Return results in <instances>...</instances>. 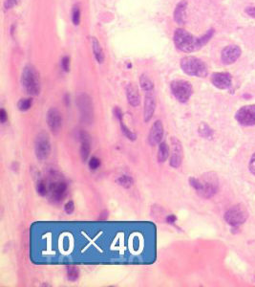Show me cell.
Wrapping results in <instances>:
<instances>
[{
    "mask_svg": "<svg viewBox=\"0 0 255 287\" xmlns=\"http://www.w3.org/2000/svg\"><path fill=\"white\" fill-rule=\"evenodd\" d=\"M214 34V31L211 29L201 37L192 36L190 33L184 29H178L174 33V43L177 48L185 53H191L200 50L207 44Z\"/></svg>",
    "mask_w": 255,
    "mask_h": 287,
    "instance_id": "cell-1",
    "label": "cell"
},
{
    "mask_svg": "<svg viewBox=\"0 0 255 287\" xmlns=\"http://www.w3.org/2000/svg\"><path fill=\"white\" fill-rule=\"evenodd\" d=\"M189 185L196 190V193L202 198L209 199L214 197L219 188L218 177L213 172L202 174L200 178L190 177L188 179Z\"/></svg>",
    "mask_w": 255,
    "mask_h": 287,
    "instance_id": "cell-2",
    "label": "cell"
},
{
    "mask_svg": "<svg viewBox=\"0 0 255 287\" xmlns=\"http://www.w3.org/2000/svg\"><path fill=\"white\" fill-rule=\"evenodd\" d=\"M22 87L29 95L36 96L40 92V78L35 67L31 64L26 65L21 74Z\"/></svg>",
    "mask_w": 255,
    "mask_h": 287,
    "instance_id": "cell-3",
    "label": "cell"
},
{
    "mask_svg": "<svg viewBox=\"0 0 255 287\" xmlns=\"http://www.w3.org/2000/svg\"><path fill=\"white\" fill-rule=\"evenodd\" d=\"M181 68L188 76L205 78L208 76V67L202 60L195 57H185L181 61Z\"/></svg>",
    "mask_w": 255,
    "mask_h": 287,
    "instance_id": "cell-4",
    "label": "cell"
},
{
    "mask_svg": "<svg viewBox=\"0 0 255 287\" xmlns=\"http://www.w3.org/2000/svg\"><path fill=\"white\" fill-rule=\"evenodd\" d=\"M170 88H171V92L173 96L180 103H183V104L187 103L193 93V88L190 82L184 81V80H177V81H172L170 84Z\"/></svg>",
    "mask_w": 255,
    "mask_h": 287,
    "instance_id": "cell-5",
    "label": "cell"
},
{
    "mask_svg": "<svg viewBox=\"0 0 255 287\" xmlns=\"http://www.w3.org/2000/svg\"><path fill=\"white\" fill-rule=\"evenodd\" d=\"M35 153L36 158L40 161L47 159L51 153V143L49 135L43 131L37 134L35 138Z\"/></svg>",
    "mask_w": 255,
    "mask_h": 287,
    "instance_id": "cell-6",
    "label": "cell"
},
{
    "mask_svg": "<svg viewBox=\"0 0 255 287\" xmlns=\"http://www.w3.org/2000/svg\"><path fill=\"white\" fill-rule=\"evenodd\" d=\"M247 212L244 207H232L228 210L225 214V220L228 224L233 227H237L243 224L247 219Z\"/></svg>",
    "mask_w": 255,
    "mask_h": 287,
    "instance_id": "cell-7",
    "label": "cell"
},
{
    "mask_svg": "<svg viewBox=\"0 0 255 287\" xmlns=\"http://www.w3.org/2000/svg\"><path fill=\"white\" fill-rule=\"evenodd\" d=\"M235 119L242 126H254L255 105L245 106L240 108L235 114Z\"/></svg>",
    "mask_w": 255,
    "mask_h": 287,
    "instance_id": "cell-8",
    "label": "cell"
},
{
    "mask_svg": "<svg viewBox=\"0 0 255 287\" xmlns=\"http://www.w3.org/2000/svg\"><path fill=\"white\" fill-rule=\"evenodd\" d=\"M184 158V150L182 143L176 137H171V156L169 164L172 168L177 169L182 165Z\"/></svg>",
    "mask_w": 255,
    "mask_h": 287,
    "instance_id": "cell-9",
    "label": "cell"
},
{
    "mask_svg": "<svg viewBox=\"0 0 255 287\" xmlns=\"http://www.w3.org/2000/svg\"><path fill=\"white\" fill-rule=\"evenodd\" d=\"M78 106L83 120L86 122H91L93 117V104L88 95H79L78 98Z\"/></svg>",
    "mask_w": 255,
    "mask_h": 287,
    "instance_id": "cell-10",
    "label": "cell"
},
{
    "mask_svg": "<svg viewBox=\"0 0 255 287\" xmlns=\"http://www.w3.org/2000/svg\"><path fill=\"white\" fill-rule=\"evenodd\" d=\"M47 124L50 130L57 134L60 132L62 126V113L56 108H50L47 112Z\"/></svg>",
    "mask_w": 255,
    "mask_h": 287,
    "instance_id": "cell-11",
    "label": "cell"
},
{
    "mask_svg": "<svg viewBox=\"0 0 255 287\" xmlns=\"http://www.w3.org/2000/svg\"><path fill=\"white\" fill-rule=\"evenodd\" d=\"M241 48L237 45H229L223 49L221 54L222 63L229 65L235 63L241 56Z\"/></svg>",
    "mask_w": 255,
    "mask_h": 287,
    "instance_id": "cell-12",
    "label": "cell"
},
{
    "mask_svg": "<svg viewBox=\"0 0 255 287\" xmlns=\"http://www.w3.org/2000/svg\"><path fill=\"white\" fill-rule=\"evenodd\" d=\"M211 82L215 87L219 89H228L231 86V82H232L231 75L226 72L214 73L211 76Z\"/></svg>",
    "mask_w": 255,
    "mask_h": 287,
    "instance_id": "cell-13",
    "label": "cell"
},
{
    "mask_svg": "<svg viewBox=\"0 0 255 287\" xmlns=\"http://www.w3.org/2000/svg\"><path fill=\"white\" fill-rule=\"evenodd\" d=\"M165 134V128L162 121L157 120L153 126H151L149 135H148V142L151 146H156L161 143L163 137Z\"/></svg>",
    "mask_w": 255,
    "mask_h": 287,
    "instance_id": "cell-14",
    "label": "cell"
},
{
    "mask_svg": "<svg viewBox=\"0 0 255 287\" xmlns=\"http://www.w3.org/2000/svg\"><path fill=\"white\" fill-rule=\"evenodd\" d=\"M155 110H156V98L152 94V92L146 93L144 101V109H143V119L145 123L149 122L152 119Z\"/></svg>",
    "mask_w": 255,
    "mask_h": 287,
    "instance_id": "cell-15",
    "label": "cell"
},
{
    "mask_svg": "<svg viewBox=\"0 0 255 287\" xmlns=\"http://www.w3.org/2000/svg\"><path fill=\"white\" fill-rule=\"evenodd\" d=\"M50 192L55 201H61L66 196L67 185L62 181L54 182L50 185Z\"/></svg>",
    "mask_w": 255,
    "mask_h": 287,
    "instance_id": "cell-16",
    "label": "cell"
},
{
    "mask_svg": "<svg viewBox=\"0 0 255 287\" xmlns=\"http://www.w3.org/2000/svg\"><path fill=\"white\" fill-rule=\"evenodd\" d=\"M125 91H126V97H127V101L129 105H131L134 108L139 107L141 104V96H140V93H139L137 86L134 85L133 83H129L127 84Z\"/></svg>",
    "mask_w": 255,
    "mask_h": 287,
    "instance_id": "cell-17",
    "label": "cell"
},
{
    "mask_svg": "<svg viewBox=\"0 0 255 287\" xmlns=\"http://www.w3.org/2000/svg\"><path fill=\"white\" fill-rule=\"evenodd\" d=\"M186 9L187 2L186 0H182L177 4L176 8L174 10V20L178 24H185L186 20Z\"/></svg>",
    "mask_w": 255,
    "mask_h": 287,
    "instance_id": "cell-18",
    "label": "cell"
},
{
    "mask_svg": "<svg viewBox=\"0 0 255 287\" xmlns=\"http://www.w3.org/2000/svg\"><path fill=\"white\" fill-rule=\"evenodd\" d=\"M80 139H81V147H80V156L82 161H86L88 159L89 155H90V141H89V136L87 133L82 132L80 134Z\"/></svg>",
    "mask_w": 255,
    "mask_h": 287,
    "instance_id": "cell-19",
    "label": "cell"
},
{
    "mask_svg": "<svg viewBox=\"0 0 255 287\" xmlns=\"http://www.w3.org/2000/svg\"><path fill=\"white\" fill-rule=\"evenodd\" d=\"M91 41H92L93 52H94V55H95V58H96L97 63H104V61H105V54H104L103 48H101V46L99 44V42L97 41V39L96 37H92V38H91Z\"/></svg>",
    "mask_w": 255,
    "mask_h": 287,
    "instance_id": "cell-20",
    "label": "cell"
},
{
    "mask_svg": "<svg viewBox=\"0 0 255 287\" xmlns=\"http://www.w3.org/2000/svg\"><path fill=\"white\" fill-rule=\"evenodd\" d=\"M169 156V148L167 143L159 144L158 161L159 163H165Z\"/></svg>",
    "mask_w": 255,
    "mask_h": 287,
    "instance_id": "cell-21",
    "label": "cell"
},
{
    "mask_svg": "<svg viewBox=\"0 0 255 287\" xmlns=\"http://www.w3.org/2000/svg\"><path fill=\"white\" fill-rule=\"evenodd\" d=\"M140 84L141 87L143 91H145L146 93L152 92L154 90V83L153 81L150 80L149 78L145 75H141L140 78Z\"/></svg>",
    "mask_w": 255,
    "mask_h": 287,
    "instance_id": "cell-22",
    "label": "cell"
},
{
    "mask_svg": "<svg viewBox=\"0 0 255 287\" xmlns=\"http://www.w3.org/2000/svg\"><path fill=\"white\" fill-rule=\"evenodd\" d=\"M117 183H118L120 186H122L123 188H129L132 187L133 184H134V179H133L131 176L124 174V175L120 176V177L117 179Z\"/></svg>",
    "mask_w": 255,
    "mask_h": 287,
    "instance_id": "cell-23",
    "label": "cell"
},
{
    "mask_svg": "<svg viewBox=\"0 0 255 287\" xmlns=\"http://www.w3.org/2000/svg\"><path fill=\"white\" fill-rule=\"evenodd\" d=\"M33 106V100L31 98L19 100L18 103V108L20 111H27Z\"/></svg>",
    "mask_w": 255,
    "mask_h": 287,
    "instance_id": "cell-24",
    "label": "cell"
},
{
    "mask_svg": "<svg viewBox=\"0 0 255 287\" xmlns=\"http://www.w3.org/2000/svg\"><path fill=\"white\" fill-rule=\"evenodd\" d=\"M120 124H121V128H122V131H123L124 136L127 137V138H128L129 140H131V141H135V140L137 139V135H136V133L132 132L127 126L124 125L123 120L120 121Z\"/></svg>",
    "mask_w": 255,
    "mask_h": 287,
    "instance_id": "cell-25",
    "label": "cell"
},
{
    "mask_svg": "<svg viewBox=\"0 0 255 287\" xmlns=\"http://www.w3.org/2000/svg\"><path fill=\"white\" fill-rule=\"evenodd\" d=\"M199 133L203 138H211L213 136V131L210 126L206 124H202L199 127Z\"/></svg>",
    "mask_w": 255,
    "mask_h": 287,
    "instance_id": "cell-26",
    "label": "cell"
},
{
    "mask_svg": "<svg viewBox=\"0 0 255 287\" xmlns=\"http://www.w3.org/2000/svg\"><path fill=\"white\" fill-rule=\"evenodd\" d=\"M79 277V271L76 267H68L67 269V278L71 281H77Z\"/></svg>",
    "mask_w": 255,
    "mask_h": 287,
    "instance_id": "cell-27",
    "label": "cell"
},
{
    "mask_svg": "<svg viewBox=\"0 0 255 287\" xmlns=\"http://www.w3.org/2000/svg\"><path fill=\"white\" fill-rule=\"evenodd\" d=\"M36 190L38 193V195H40L41 197H45L48 194V188H47V184L44 180H40L38 181L37 185H36Z\"/></svg>",
    "mask_w": 255,
    "mask_h": 287,
    "instance_id": "cell-28",
    "label": "cell"
},
{
    "mask_svg": "<svg viewBox=\"0 0 255 287\" xmlns=\"http://www.w3.org/2000/svg\"><path fill=\"white\" fill-rule=\"evenodd\" d=\"M73 23L75 25H79V21H80V9H79V5H75L73 8Z\"/></svg>",
    "mask_w": 255,
    "mask_h": 287,
    "instance_id": "cell-29",
    "label": "cell"
},
{
    "mask_svg": "<svg viewBox=\"0 0 255 287\" xmlns=\"http://www.w3.org/2000/svg\"><path fill=\"white\" fill-rule=\"evenodd\" d=\"M100 166V160L97 158V157H92L89 161V168L92 170V171H96Z\"/></svg>",
    "mask_w": 255,
    "mask_h": 287,
    "instance_id": "cell-30",
    "label": "cell"
},
{
    "mask_svg": "<svg viewBox=\"0 0 255 287\" xmlns=\"http://www.w3.org/2000/svg\"><path fill=\"white\" fill-rule=\"evenodd\" d=\"M62 66L64 71L68 72L70 70V59L68 57H64L62 59Z\"/></svg>",
    "mask_w": 255,
    "mask_h": 287,
    "instance_id": "cell-31",
    "label": "cell"
},
{
    "mask_svg": "<svg viewBox=\"0 0 255 287\" xmlns=\"http://www.w3.org/2000/svg\"><path fill=\"white\" fill-rule=\"evenodd\" d=\"M74 210H75V204H74L73 201H69V202H67V203L65 204L64 211H65V213H66L67 215H71V214L74 212Z\"/></svg>",
    "mask_w": 255,
    "mask_h": 287,
    "instance_id": "cell-32",
    "label": "cell"
},
{
    "mask_svg": "<svg viewBox=\"0 0 255 287\" xmlns=\"http://www.w3.org/2000/svg\"><path fill=\"white\" fill-rule=\"evenodd\" d=\"M7 120H8V114H7L6 110L4 108H2L0 110V121H1L2 124H5L7 122Z\"/></svg>",
    "mask_w": 255,
    "mask_h": 287,
    "instance_id": "cell-33",
    "label": "cell"
},
{
    "mask_svg": "<svg viewBox=\"0 0 255 287\" xmlns=\"http://www.w3.org/2000/svg\"><path fill=\"white\" fill-rule=\"evenodd\" d=\"M113 113H114L115 117H116L119 121H122V120H123V111L121 110V108L116 107V108L113 109Z\"/></svg>",
    "mask_w": 255,
    "mask_h": 287,
    "instance_id": "cell-34",
    "label": "cell"
},
{
    "mask_svg": "<svg viewBox=\"0 0 255 287\" xmlns=\"http://www.w3.org/2000/svg\"><path fill=\"white\" fill-rule=\"evenodd\" d=\"M248 169H249V171L255 175V153L251 156L250 158V161H249V165H248Z\"/></svg>",
    "mask_w": 255,
    "mask_h": 287,
    "instance_id": "cell-35",
    "label": "cell"
},
{
    "mask_svg": "<svg viewBox=\"0 0 255 287\" xmlns=\"http://www.w3.org/2000/svg\"><path fill=\"white\" fill-rule=\"evenodd\" d=\"M16 4H17L16 0H5V2H4V6H5L6 9L13 8Z\"/></svg>",
    "mask_w": 255,
    "mask_h": 287,
    "instance_id": "cell-36",
    "label": "cell"
},
{
    "mask_svg": "<svg viewBox=\"0 0 255 287\" xmlns=\"http://www.w3.org/2000/svg\"><path fill=\"white\" fill-rule=\"evenodd\" d=\"M245 12L247 16L255 19V7H246Z\"/></svg>",
    "mask_w": 255,
    "mask_h": 287,
    "instance_id": "cell-37",
    "label": "cell"
},
{
    "mask_svg": "<svg viewBox=\"0 0 255 287\" xmlns=\"http://www.w3.org/2000/svg\"><path fill=\"white\" fill-rule=\"evenodd\" d=\"M176 220L177 217L174 215H169L167 217V222L168 224H174Z\"/></svg>",
    "mask_w": 255,
    "mask_h": 287,
    "instance_id": "cell-38",
    "label": "cell"
},
{
    "mask_svg": "<svg viewBox=\"0 0 255 287\" xmlns=\"http://www.w3.org/2000/svg\"><path fill=\"white\" fill-rule=\"evenodd\" d=\"M107 217H108V212H107V211H104V212L100 214V215H99L98 220H106Z\"/></svg>",
    "mask_w": 255,
    "mask_h": 287,
    "instance_id": "cell-39",
    "label": "cell"
}]
</instances>
